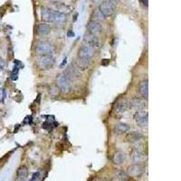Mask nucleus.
<instances>
[{
    "instance_id": "obj_29",
    "label": "nucleus",
    "mask_w": 181,
    "mask_h": 181,
    "mask_svg": "<svg viewBox=\"0 0 181 181\" xmlns=\"http://www.w3.org/2000/svg\"><path fill=\"white\" fill-rule=\"evenodd\" d=\"M106 181H112L111 179H106Z\"/></svg>"
},
{
    "instance_id": "obj_9",
    "label": "nucleus",
    "mask_w": 181,
    "mask_h": 181,
    "mask_svg": "<svg viewBox=\"0 0 181 181\" xmlns=\"http://www.w3.org/2000/svg\"><path fill=\"white\" fill-rule=\"evenodd\" d=\"M99 11H100V13L104 17L110 16H111L114 13V11H115V6L112 5V4H111L108 1H105V2H103L102 4L100 5Z\"/></svg>"
},
{
    "instance_id": "obj_28",
    "label": "nucleus",
    "mask_w": 181,
    "mask_h": 181,
    "mask_svg": "<svg viewBox=\"0 0 181 181\" xmlns=\"http://www.w3.org/2000/svg\"><path fill=\"white\" fill-rule=\"evenodd\" d=\"M93 1L94 2V3H96V4H99V3H101L102 0H93Z\"/></svg>"
},
{
    "instance_id": "obj_21",
    "label": "nucleus",
    "mask_w": 181,
    "mask_h": 181,
    "mask_svg": "<svg viewBox=\"0 0 181 181\" xmlns=\"http://www.w3.org/2000/svg\"><path fill=\"white\" fill-rule=\"evenodd\" d=\"M52 6L55 8V11H57L60 13H64V11H69V7L66 5L60 2H52Z\"/></svg>"
},
{
    "instance_id": "obj_16",
    "label": "nucleus",
    "mask_w": 181,
    "mask_h": 181,
    "mask_svg": "<svg viewBox=\"0 0 181 181\" xmlns=\"http://www.w3.org/2000/svg\"><path fill=\"white\" fill-rule=\"evenodd\" d=\"M50 31H51V28L46 24H39L35 27V33H36V34L41 35V36H45V35L49 34Z\"/></svg>"
},
{
    "instance_id": "obj_22",
    "label": "nucleus",
    "mask_w": 181,
    "mask_h": 181,
    "mask_svg": "<svg viewBox=\"0 0 181 181\" xmlns=\"http://www.w3.org/2000/svg\"><path fill=\"white\" fill-rule=\"evenodd\" d=\"M115 176L117 177L118 179H120L121 181H128L129 179V177L128 176L126 171H123L122 169H118L115 172Z\"/></svg>"
},
{
    "instance_id": "obj_5",
    "label": "nucleus",
    "mask_w": 181,
    "mask_h": 181,
    "mask_svg": "<svg viewBox=\"0 0 181 181\" xmlns=\"http://www.w3.org/2000/svg\"><path fill=\"white\" fill-rule=\"evenodd\" d=\"M95 55V49L89 46V45H82L78 50V58L90 60Z\"/></svg>"
},
{
    "instance_id": "obj_18",
    "label": "nucleus",
    "mask_w": 181,
    "mask_h": 181,
    "mask_svg": "<svg viewBox=\"0 0 181 181\" xmlns=\"http://www.w3.org/2000/svg\"><path fill=\"white\" fill-rule=\"evenodd\" d=\"M129 127L128 124L126 123H122V122H120V123H117L115 126H114V132L117 134V135H122V134H125L129 131Z\"/></svg>"
},
{
    "instance_id": "obj_10",
    "label": "nucleus",
    "mask_w": 181,
    "mask_h": 181,
    "mask_svg": "<svg viewBox=\"0 0 181 181\" xmlns=\"http://www.w3.org/2000/svg\"><path fill=\"white\" fill-rule=\"evenodd\" d=\"M87 30L90 34H94V35H97L99 34L102 33V25H100V23H98L97 21L95 20H90L89 21V23L87 24Z\"/></svg>"
},
{
    "instance_id": "obj_1",
    "label": "nucleus",
    "mask_w": 181,
    "mask_h": 181,
    "mask_svg": "<svg viewBox=\"0 0 181 181\" xmlns=\"http://www.w3.org/2000/svg\"><path fill=\"white\" fill-rule=\"evenodd\" d=\"M41 17L42 20L44 22L55 24H64L67 20V16L65 14L55 11L54 9L48 7L41 8Z\"/></svg>"
},
{
    "instance_id": "obj_2",
    "label": "nucleus",
    "mask_w": 181,
    "mask_h": 181,
    "mask_svg": "<svg viewBox=\"0 0 181 181\" xmlns=\"http://www.w3.org/2000/svg\"><path fill=\"white\" fill-rule=\"evenodd\" d=\"M55 51V46L47 41H39L36 43L35 52L38 55H53Z\"/></svg>"
},
{
    "instance_id": "obj_3",
    "label": "nucleus",
    "mask_w": 181,
    "mask_h": 181,
    "mask_svg": "<svg viewBox=\"0 0 181 181\" xmlns=\"http://www.w3.org/2000/svg\"><path fill=\"white\" fill-rule=\"evenodd\" d=\"M36 63L40 69L50 70L55 65V59L53 55H38Z\"/></svg>"
},
{
    "instance_id": "obj_20",
    "label": "nucleus",
    "mask_w": 181,
    "mask_h": 181,
    "mask_svg": "<svg viewBox=\"0 0 181 181\" xmlns=\"http://www.w3.org/2000/svg\"><path fill=\"white\" fill-rule=\"evenodd\" d=\"M90 60H86V59H81V58H77L75 60V64L76 66L81 69V70H85L89 67L90 62Z\"/></svg>"
},
{
    "instance_id": "obj_14",
    "label": "nucleus",
    "mask_w": 181,
    "mask_h": 181,
    "mask_svg": "<svg viewBox=\"0 0 181 181\" xmlns=\"http://www.w3.org/2000/svg\"><path fill=\"white\" fill-rule=\"evenodd\" d=\"M129 106L131 105L132 107L138 109L139 111L141 110H145V108L147 107V103L145 102V100H141L138 97H134L129 101Z\"/></svg>"
},
{
    "instance_id": "obj_7",
    "label": "nucleus",
    "mask_w": 181,
    "mask_h": 181,
    "mask_svg": "<svg viewBox=\"0 0 181 181\" xmlns=\"http://www.w3.org/2000/svg\"><path fill=\"white\" fill-rule=\"evenodd\" d=\"M134 120H135V122L137 123L139 126H141V127L148 126V122H149L148 111H146L145 110L138 111L134 114Z\"/></svg>"
},
{
    "instance_id": "obj_19",
    "label": "nucleus",
    "mask_w": 181,
    "mask_h": 181,
    "mask_svg": "<svg viewBox=\"0 0 181 181\" xmlns=\"http://www.w3.org/2000/svg\"><path fill=\"white\" fill-rule=\"evenodd\" d=\"M126 159V154L122 151H118L114 154L112 158V161L115 165H120L122 164Z\"/></svg>"
},
{
    "instance_id": "obj_25",
    "label": "nucleus",
    "mask_w": 181,
    "mask_h": 181,
    "mask_svg": "<svg viewBox=\"0 0 181 181\" xmlns=\"http://www.w3.org/2000/svg\"><path fill=\"white\" fill-rule=\"evenodd\" d=\"M106 1H108V2H110L111 4H112V5L116 6L117 4H119L120 0H106Z\"/></svg>"
},
{
    "instance_id": "obj_4",
    "label": "nucleus",
    "mask_w": 181,
    "mask_h": 181,
    "mask_svg": "<svg viewBox=\"0 0 181 181\" xmlns=\"http://www.w3.org/2000/svg\"><path fill=\"white\" fill-rule=\"evenodd\" d=\"M56 85L59 88V90H61V93H63L64 94H68L72 90L71 81L64 74H60L56 78Z\"/></svg>"
},
{
    "instance_id": "obj_6",
    "label": "nucleus",
    "mask_w": 181,
    "mask_h": 181,
    "mask_svg": "<svg viewBox=\"0 0 181 181\" xmlns=\"http://www.w3.org/2000/svg\"><path fill=\"white\" fill-rule=\"evenodd\" d=\"M145 172V168L141 164H133L127 168L126 173L130 177H139Z\"/></svg>"
},
{
    "instance_id": "obj_11",
    "label": "nucleus",
    "mask_w": 181,
    "mask_h": 181,
    "mask_svg": "<svg viewBox=\"0 0 181 181\" xmlns=\"http://www.w3.org/2000/svg\"><path fill=\"white\" fill-rule=\"evenodd\" d=\"M129 107V103L126 100H120L114 104V111L117 113H124L128 111Z\"/></svg>"
},
{
    "instance_id": "obj_13",
    "label": "nucleus",
    "mask_w": 181,
    "mask_h": 181,
    "mask_svg": "<svg viewBox=\"0 0 181 181\" xmlns=\"http://www.w3.org/2000/svg\"><path fill=\"white\" fill-rule=\"evenodd\" d=\"M139 93L144 100H148V97H149V82H148V80H143L140 82Z\"/></svg>"
},
{
    "instance_id": "obj_15",
    "label": "nucleus",
    "mask_w": 181,
    "mask_h": 181,
    "mask_svg": "<svg viewBox=\"0 0 181 181\" xmlns=\"http://www.w3.org/2000/svg\"><path fill=\"white\" fill-rule=\"evenodd\" d=\"M28 176V169L25 166H21L16 171V176L15 181H25Z\"/></svg>"
},
{
    "instance_id": "obj_12",
    "label": "nucleus",
    "mask_w": 181,
    "mask_h": 181,
    "mask_svg": "<svg viewBox=\"0 0 181 181\" xmlns=\"http://www.w3.org/2000/svg\"><path fill=\"white\" fill-rule=\"evenodd\" d=\"M130 158L136 163H141L146 159V156L144 155V153L138 149L132 150V151L130 152Z\"/></svg>"
},
{
    "instance_id": "obj_27",
    "label": "nucleus",
    "mask_w": 181,
    "mask_h": 181,
    "mask_svg": "<svg viewBox=\"0 0 181 181\" xmlns=\"http://www.w3.org/2000/svg\"><path fill=\"white\" fill-rule=\"evenodd\" d=\"M140 1L146 7H148V0H140Z\"/></svg>"
},
{
    "instance_id": "obj_24",
    "label": "nucleus",
    "mask_w": 181,
    "mask_h": 181,
    "mask_svg": "<svg viewBox=\"0 0 181 181\" xmlns=\"http://www.w3.org/2000/svg\"><path fill=\"white\" fill-rule=\"evenodd\" d=\"M94 17H96L98 20H104V16L100 13L99 10H97V11L95 12V14H94Z\"/></svg>"
},
{
    "instance_id": "obj_23",
    "label": "nucleus",
    "mask_w": 181,
    "mask_h": 181,
    "mask_svg": "<svg viewBox=\"0 0 181 181\" xmlns=\"http://www.w3.org/2000/svg\"><path fill=\"white\" fill-rule=\"evenodd\" d=\"M41 180H42V172L41 171L34 172L30 179V181H41Z\"/></svg>"
},
{
    "instance_id": "obj_26",
    "label": "nucleus",
    "mask_w": 181,
    "mask_h": 181,
    "mask_svg": "<svg viewBox=\"0 0 181 181\" xmlns=\"http://www.w3.org/2000/svg\"><path fill=\"white\" fill-rule=\"evenodd\" d=\"M92 181H102V178L101 177H93V180Z\"/></svg>"
},
{
    "instance_id": "obj_17",
    "label": "nucleus",
    "mask_w": 181,
    "mask_h": 181,
    "mask_svg": "<svg viewBox=\"0 0 181 181\" xmlns=\"http://www.w3.org/2000/svg\"><path fill=\"white\" fill-rule=\"evenodd\" d=\"M143 138V136L141 133L138 132V131H131L129 132L126 136V140L130 142V143H134V142H138L140 141L141 139Z\"/></svg>"
},
{
    "instance_id": "obj_8",
    "label": "nucleus",
    "mask_w": 181,
    "mask_h": 181,
    "mask_svg": "<svg viewBox=\"0 0 181 181\" xmlns=\"http://www.w3.org/2000/svg\"><path fill=\"white\" fill-rule=\"evenodd\" d=\"M83 42L85 43L86 45H89V46L93 47V48H98L101 44L100 39L97 37V35L92 34L90 33H87L83 35Z\"/></svg>"
}]
</instances>
